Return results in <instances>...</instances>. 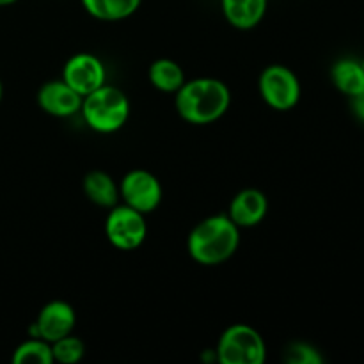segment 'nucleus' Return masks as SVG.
Wrapping results in <instances>:
<instances>
[{"mask_svg": "<svg viewBox=\"0 0 364 364\" xmlns=\"http://www.w3.org/2000/svg\"><path fill=\"white\" fill-rule=\"evenodd\" d=\"M142 0H82L84 9L102 21H119L132 16L141 7Z\"/></svg>", "mask_w": 364, "mask_h": 364, "instance_id": "2eb2a0df", "label": "nucleus"}, {"mask_svg": "<svg viewBox=\"0 0 364 364\" xmlns=\"http://www.w3.org/2000/svg\"><path fill=\"white\" fill-rule=\"evenodd\" d=\"M14 364H52V343L45 341L43 338H31L18 345L13 354Z\"/></svg>", "mask_w": 364, "mask_h": 364, "instance_id": "f3484780", "label": "nucleus"}, {"mask_svg": "<svg viewBox=\"0 0 364 364\" xmlns=\"http://www.w3.org/2000/svg\"><path fill=\"white\" fill-rule=\"evenodd\" d=\"M352 109H354V114L358 116V119H361L364 123V92L352 98Z\"/></svg>", "mask_w": 364, "mask_h": 364, "instance_id": "aec40b11", "label": "nucleus"}, {"mask_svg": "<svg viewBox=\"0 0 364 364\" xmlns=\"http://www.w3.org/2000/svg\"><path fill=\"white\" fill-rule=\"evenodd\" d=\"M220 6L231 27L251 31L265 18L269 0H220Z\"/></svg>", "mask_w": 364, "mask_h": 364, "instance_id": "f8f14e48", "label": "nucleus"}, {"mask_svg": "<svg viewBox=\"0 0 364 364\" xmlns=\"http://www.w3.org/2000/svg\"><path fill=\"white\" fill-rule=\"evenodd\" d=\"M107 71L102 60L92 53H77L63 68V80L84 98L105 84Z\"/></svg>", "mask_w": 364, "mask_h": 364, "instance_id": "6e6552de", "label": "nucleus"}, {"mask_svg": "<svg viewBox=\"0 0 364 364\" xmlns=\"http://www.w3.org/2000/svg\"><path fill=\"white\" fill-rule=\"evenodd\" d=\"M284 361L288 364H322L323 358L313 345L295 341L284 350Z\"/></svg>", "mask_w": 364, "mask_h": 364, "instance_id": "6ab92c4d", "label": "nucleus"}, {"mask_svg": "<svg viewBox=\"0 0 364 364\" xmlns=\"http://www.w3.org/2000/svg\"><path fill=\"white\" fill-rule=\"evenodd\" d=\"M174 95L178 114L191 124L215 123L226 114L231 103L230 89L217 78L185 80Z\"/></svg>", "mask_w": 364, "mask_h": 364, "instance_id": "f257e3e1", "label": "nucleus"}, {"mask_svg": "<svg viewBox=\"0 0 364 364\" xmlns=\"http://www.w3.org/2000/svg\"><path fill=\"white\" fill-rule=\"evenodd\" d=\"M215 355L220 364H263L267 347L258 331L245 323H235L219 338Z\"/></svg>", "mask_w": 364, "mask_h": 364, "instance_id": "20e7f679", "label": "nucleus"}, {"mask_svg": "<svg viewBox=\"0 0 364 364\" xmlns=\"http://www.w3.org/2000/svg\"><path fill=\"white\" fill-rule=\"evenodd\" d=\"M2 96H4V85H2V80H0V103H2Z\"/></svg>", "mask_w": 364, "mask_h": 364, "instance_id": "4be33fe9", "label": "nucleus"}, {"mask_svg": "<svg viewBox=\"0 0 364 364\" xmlns=\"http://www.w3.org/2000/svg\"><path fill=\"white\" fill-rule=\"evenodd\" d=\"M18 2V0H0V7L2 6H11V4Z\"/></svg>", "mask_w": 364, "mask_h": 364, "instance_id": "412c9836", "label": "nucleus"}, {"mask_svg": "<svg viewBox=\"0 0 364 364\" xmlns=\"http://www.w3.org/2000/svg\"><path fill=\"white\" fill-rule=\"evenodd\" d=\"M80 112L89 128L98 134H114L130 116V102L121 89L103 84L82 98Z\"/></svg>", "mask_w": 364, "mask_h": 364, "instance_id": "7ed1b4c3", "label": "nucleus"}, {"mask_svg": "<svg viewBox=\"0 0 364 364\" xmlns=\"http://www.w3.org/2000/svg\"><path fill=\"white\" fill-rule=\"evenodd\" d=\"M148 78L159 91L176 92L185 84V73L178 63L171 59H159L149 66Z\"/></svg>", "mask_w": 364, "mask_h": 364, "instance_id": "dca6fc26", "label": "nucleus"}, {"mask_svg": "<svg viewBox=\"0 0 364 364\" xmlns=\"http://www.w3.org/2000/svg\"><path fill=\"white\" fill-rule=\"evenodd\" d=\"M259 95L263 102L274 110H291L301 100V82L299 77L283 64H270L262 71L258 80Z\"/></svg>", "mask_w": 364, "mask_h": 364, "instance_id": "39448f33", "label": "nucleus"}, {"mask_svg": "<svg viewBox=\"0 0 364 364\" xmlns=\"http://www.w3.org/2000/svg\"><path fill=\"white\" fill-rule=\"evenodd\" d=\"M240 245V228L228 215H212L191 231L187 249L199 265H220L230 259Z\"/></svg>", "mask_w": 364, "mask_h": 364, "instance_id": "f03ea898", "label": "nucleus"}, {"mask_svg": "<svg viewBox=\"0 0 364 364\" xmlns=\"http://www.w3.org/2000/svg\"><path fill=\"white\" fill-rule=\"evenodd\" d=\"M331 80L334 87L348 98L364 92V70L355 59H340L331 68Z\"/></svg>", "mask_w": 364, "mask_h": 364, "instance_id": "ddd939ff", "label": "nucleus"}, {"mask_svg": "<svg viewBox=\"0 0 364 364\" xmlns=\"http://www.w3.org/2000/svg\"><path fill=\"white\" fill-rule=\"evenodd\" d=\"M105 235L110 244L121 251H134L148 235L144 213L123 205H116L110 208L105 220Z\"/></svg>", "mask_w": 364, "mask_h": 364, "instance_id": "423d86ee", "label": "nucleus"}, {"mask_svg": "<svg viewBox=\"0 0 364 364\" xmlns=\"http://www.w3.org/2000/svg\"><path fill=\"white\" fill-rule=\"evenodd\" d=\"M269 212V199L258 188H244L230 205V219L238 228L258 226Z\"/></svg>", "mask_w": 364, "mask_h": 364, "instance_id": "9b49d317", "label": "nucleus"}, {"mask_svg": "<svg viewBox=\"0 0 364 364\" xmlns=\"http://www.w3.org/2000/svg\"><path fill=\"white\" fill-rule=\"evenodd\" d=\"M84 192L95 205L102 208H112L119 201V187L112 176L103 171H91L84 178Z\"/></svg>", "mask_w": 364, "mask_h": 364, "instance_id": "4468645a", "label": "nucleus"}, {"mask_svg": "<svg viewBox=\"0 0 364 364\" xmlns=\"http://www.w3.org/2000/svg\"><path fill=\"white\" fill-rule=\"evenodd\" d=\"M359 63H361V66H363V70H364V59H363V60H359Z\"/></svg>", "mask_w": 364, "mask_h": 364, "instance_id": "5701e85b", "label": "nucleus"}, {"mask_svg": "<svg viewBox=\"0 0 364 364\" xmlns=\"http://www.w3.org/2000/svg\"><path fill=\"white\" fill-rule=\"evenodd\" d=\"M53 361L60 364H75L80 361L85 354V345L80 338H75L71 334L60 338L52 343Z\"/></svg>", "mask_w": 364, "mask_h": 364, "instance_id": "a211bd4d", "label": "nucleus"}, {"mask_svg": "<svg viewBox=\"0 0 364 364\" xmlns=\"http://www.w3.org/2000/svg\"><path fill=\"white\" fill-rule=\"evenodd\" d=\"M119 198L124 205L146 215L159 208L162 201V185L149 171L134 169L121 180Z\"/></svg>", "mask_w": 364, "mask_h": 364, "instance_id": "0eeeda50", "label": "nucleus"}, {"mask_svg": "<svg viewBox=\"0 0 364 364\" xmlns=\"http://www.w3.org/2000/svg\"><path fill=\"white\" fill-rule=\"evenodd\" d=\"M38 103L50 116L70 117L80 112L82 96L60 78L41 85L38 91Z\"/></svg>", "mask_w": 364, "mask_h": 364, "instance_id": "9d476101", "label": "nucleus"}, {"mask_svg": "<svg viewBox=\"0 0 364 364\" xmlns=\"http://www.w3.org/2000/svg\"><path fill=\"white\" fill-rule=\"evenodd\" d=\"M75 322H77V315L68 302L52 301L43 306L28 333H31V338H43L48 343H53L73 333Z\"/></svg>", "mask_w": 364, "mask_h": 364, "instance_id": "1a4fd4ad", "label": "nucleus"}]
</instances>
